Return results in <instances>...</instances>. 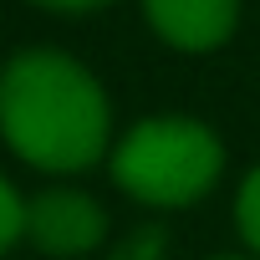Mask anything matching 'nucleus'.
Wrapping results in <instances>:
<instances>
[{
	"instance_id": "0eeeda50",
	"label": "nucleus",
	"mask_w": 260,
	"mask_h": 260,
	"mask_svg": "<svg viewBox=\"0 0 260 260\" xmlns=\"http://www.w3.org/2000/svg\"><path fill=\"white\" fill-rule=\"evenodd\" d=\"M36 6H51V11H87V6H102V0H36Z\"/></svg>"
},
{
	"instance_id": "f257e3e1",
	"label": "nucleus",
	"mask_w": 260,
	"mask_h": 260,
	"mask_svg": "<svg viewBox=\"0 0 260 260\" xmlns=\"http://www.w3.org/2000/svg\"><path fill=\"white\" fill-rule=\"evenodd\" d=\"M0 127L36 169H87L107 143V97L61 51H26L0 72Z\"/></svg>"
},
{
	"instance_id": "f03ea898",
	"label": "nucleus",
	"mask_w": 260,
	"mask_h": 260,
	"mask_svg": "<svg viewBox=\"0 0 260 260\" xmlns=\"http://www.w3.org/2000/svg\"><path fill=\"white\" fill-rule=\"evenodd\" d=\"M219 174V143L189 117L138 122L112 153V179L148 204H194Z\"/></svg>"
},
{
	"instance_id": "39448f33",
	"label": "nucleus",
	"mask_w": 260,
	"mask_h": 260,
	"mask_svg": "<svg viewBox=\"0 0 260 260\" xmlns=\"http://www.w3.org/2000/svg\"><path fill=\"white\" fill-rule=\"evenodd\" d=\"M21 230H26V204L16 199V189L6 179H0V250H11L21 240Z\"/></svg>"
},
{
	"instance_id": "20e7f679",
	"label": "nucleus",
	"mask_w": 260,
	"mask_h": 260,
	"mask_svg": "<svg viewBox=\"0 0 260 260\" xmlns=\"http://www.w3.org/2000/svg\"><path fill=\"white\" fill-rule=\"evenodd\" d=\"M153 31L169 46L209 51L235 31V0H143Z\"/></svg>"
},
{
	"instance_id": "7ed1b4c3",
	"label": "nucleus",
	"mask_w": 260,
	"mask_h": 260,
	"mask_svg": "<svg viewBox=\"0 0 260 260\" xmlns=\"http://www.w3.org/2000/svg\"><path fill=\"white\" fill-rule=\"evenodd\" d=\"M26 235L46 255H82L102 240V209L77 189H51L26 204Z\"/></svg>"
},
{
	"instance_id": "423d86ee",
	"label": "nucleus",
	"mask_w": 260,
	"mask_h": 260,
	"mask_svg": "<svg viewBox=\"0 0 260 260\" xmlns=\"http://www.w3.org/2000/svg\"><path fill=\"white\" fill-rule=\"evenodd\" d=\"M240 230H245V240L260 250V169L245 179V189H240Z\"/></svg>"
}]
</instances>
